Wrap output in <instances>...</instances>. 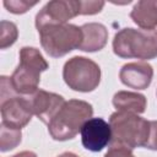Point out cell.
<instances>
[{
	"label": "cell",
	"mask_w": 157,
	"mask_h": 157,
	"mask_svg": "<svg viewBox=\"0 0 157 157\" xmlns=\"http://www.w3.org/2000/svg\"><path fill=\"white\" fill-rule=\"evenodd\" d=\"M81 15V1L55 0L48 2L36 16V27L49 23H66L67 20Z\"/></svg>",
	"instance_id": "52a82bcc"
},
{
	"label": "cell",
	"mask_w": 157,
	"mask_h": 157,
	"mask_svg": "<svg viewBox=\"0 0 157 157\" xmlns=\"http://www.w3.org/2000/svg\"><path fill=\"white\" fill-rule=\"evenodd\" d=\"M104 1H81V15H94L101 12Z\"/></svg>",
	"instance_id": "d6986e66"
},
{
	"label": "cell",
	"mask_w": 157,
	"mask_h": 157,
	"mask_svg": "<svg viewBox=\"0 0 157 157\" xmlns=\"http://www.w3.org/2000/svg\"><path fill=\"white\" fill-rule=\"evenodd\" d=\"M58 157H78V156H76V155L72 153V152H64V153H61V155L58 156Z\"/></svg>",
	"instance_id": "7402d4cb"
},
{
	"label": "cell",
	"mask_w": 157,
	"mask_h": 157,
	"mask_svg": "<svg viewBox=\"0 0 157 157\" xmlns=\"http://www.w3.org/2000/svg\"><path fill=\"white\" fill-rule=\"evenodd\" d=\"M12 157H37V155L34 152H32V151H22V152L17 153V155H15Z\"/></svg>",
	"instance_id": "44dd1931"
},
{
	"label": "cell",
	"mask_w": 157,
	"mask_h": 157,
	"mask_svg": "<svg viewBox=\"0 0 157 157\" xmlns=\"http://www.w3.org/2000/svg\"><path fill=\"white\" fill-rule=\"evenodd\" d=\"M47 69L48 63L44 60L38 49L23 47L20 50V63L10 77V82L15 92L21 96L36 92L40 81V72Z\"/></svg>",
	"instance_id": "277c9868"
},
{
	"label": "cell",
	"mask_w": 157,
	"mask_h": 157,
	"mask_svg": "<svg viewBox=\"0 0 157 157\" xmlns=\"http://www.w3.org/2000/svg\"><path fill=\"white\" fill-rule=\"evenodd\" d=\"M113 50L120 58L153 59L157 56V29L123 28L114 36Z\"/></svg>",
	"instance_id": "7a4b0ae2"
},
{
	"label": "cell",
	"mask_w": 157,
	"mask_h": 157,
	"mask_svg": "<svg viewBox=\"0 0 157 157\" xmlns=\"http://www.w3.org/2000/svg\"><path fill=\"white\" fill-rule=\"evenodd\" d=\"M80 132L83 147L92 152L102 151L112 141L110 125L103 118L88 119Z\"/></svg>",
	"instance_id": "9c48e42d"
},
{
	"label": "cell",
	"mask_w": 157,
	"mask_h": 157,
	"mask_svg": "<svg viewBox=\"0 0 157 157\" xmlns=\"http://www.w3.org/2000/svg\"><path fill=\"white\" fill-rule=\"evenodd\" d=\"M63 77L65 83L78 92L93 91L101 81V69L91 59L74 56L64 65Z\"/></svg>",
	"instance_id": "8992f818"
},
{
	"label": "cell",
	"mask_w": 157,
	"mask_h": 157,
	"mask_svg": "<svg viewBox=\"0 0 157 157\" xmlns=\"http://www.w3.org/2000/svg\"><path fill=\"white\" fill-rule=\"evenodd\" d=\"M21 129H15L1 123L0 125V150L6 152L15 148L21 142Z\"/></svg>",
	"instance_id": "9a60e30c"
},
{
	"label": "cell",
	"mask_w": 157,
	"mask_h": 157,
	"mask_svg": "<svg viewBox=\"0 0 157 157\" xmlns=\"http://www.w3.org/2000/svg\"><path fill=\"white\" fill-rule=\"evenodd\" d=\"M17 27L13 22L1 21L0 23V48L6 49L7 47L12 45L17 39Z\"/></svg>",
	"instance_id": "2e32d148"
},
{
	"label": "cell",
	"mask_w": 157,
	"mask_h": 157,
	"mask_svg": "<svg viewBox=\"0 0 157 157\" xmlns=\"http://www.w3.org/2000/svg\"><path fill=\"white\" fill-rule=\"evenodd\" d=\"M104 157H134V155L131 152V148L123 145L112 144Z\"/></svg>",
	"instance_id": "ac0fdd59"
},
{
	"label": "cell",
	"mask_w": 157,
	"mask_h": 157,
	"mask_svg": "<svg viewBox=\"0 0 157 157\" xmlns=\"http://www.w3.org/2000/svg\"><path fill=\"white\" fill-rule=\"evenodd\" d=\"M114 107L120 112H131V113H144L146 108V98L144 94L136 92L120 91L117 92L113 97Z\"/></svg>",
	"instance_id": "5bb4252c"
},
{
	"label": "cell",
	"mask_w": 157,
	"mask_h": 157,
	"mask_svg": "<svg viewBox=\"0 0 157 157\" xmlns=\"http://www.w3.org/2000/svg\"><path fill=\"white\" fill-rule=\"evenodd\" d=\"M92 113L93 109L90 103L80 99H70L63 104L48 124V131L54 140H70L81 131L83 124L92 117Z\"/></svg>",
	"instance_id": "6da1fadb"
},
{
	"label": "cell",
	"mask_w": 157,
	"mask_h": 157,
	"mask_svg": "<svg viewBox=\"0 0 157 157\" xmlns=\"http://www.w3.org/2000/svg\"><path fill=\"white\" fill-rule=\"evenodd\" d=\"M43 49L53 58H60L80 49L83 33L81 27L70 23H49L37 28Z\"/></svg>",
	"instance_id": "5b68a950"
},
{
	"label": "cell",
	"mask_w": 157,
	"mask_h": 157,
	"mask_svg": "<svg viewBox=\"0 0 157 157\" xmlns=\"http://www.w3.org/2000/svg\"><path fill=\"white\" fill-rule=\"evenodd\" d=\"M0 108L2 124L15 129H22L26 126L33 115L26 96H21L18 93H15L1 101Z\"/></svg>",
	"instance_id": "ba28073f"
},
{
	"label": "cell",
	"mask_w": 157,
	"mask_h": 157,
	"mask_svg": "<svg viewBox=\"0 0 157 157\" xmlns=\"http://www.w3.org/2000/svg\"><path fill=\"white\" fill-rule=\"evenodd\" d=\"M38 1H25V0H5L4 6L12 13H25L31 7L37 5Z\"/></svg>",
	"instance_id": "e0dca14e"
},
{
	"label": "cell",
	"mask_w": 157,
	"mask_h": 157,
	"mask_svg": "<svg viewBox=\"0 0 157 157\" xmlns=\"http://www.w3.org/2000/svg\"><path fill=\"white\" fill-rule=\"evenodd\" d=\"M83 33V40L80 50L83 52H96L101 50L108 39V31L105 26L97 22H91L81 26Z\"/></svg>",
	"instance_id": "7c38bea8"
},
{
	"label": "cell",
	"mask_w": 157,
	"mask_h": 157,
	"mask_svg": "<svg viewBox=\"0 0 157 157\" xmlns=\"http://www.w3.org/2000/svg\"><path fill=\"white\" fill-rule=\"evenodd\" d=\"M112 130V144L126 146L129 148L145 146L150 134V121L136 113L117 110L109 118Z\"/></svg>",
	"instance_id": "3957f363"
},
{
	"label": "cell",
	"mask_w": 157,
	"mask_h": 157,
	"mask_svg": "<svg viewBox=\"0 0 157 157\" xmlns=\"http://www.w3.org/2000/svg\"><path fill=\"white\" fill-rule=\"evenodd\" d=\"M130 17L141 29H155L157 27V0L137 1Z\"/></svg>",
	"instance_id": "4fadbf2b"
},
{
	"label": "cell",
	"mask_w": 157,
	"mask_h": 157,
	"mask_svg": "<svg viewBox=\"0 0 157 157\" xmlns=\"http://www.w3.org/2000/svg\"><path fill=\"white\" fill-rule=\"evenodd\" d=\"M26 98L33 115H37L38 119H40L45 124H49L52 121V119L56 115V113L65 103L61 96L39 88L32 94H27Z\"/></svg>",
	"instance_id": "30bf717a"
},
{
	"label": "cell",
	"mask_w": 157,
	"mask_h": 157,
	"mask_svg": "<svg viewBox=\"0 0 157 157\" xmlns=\"http://www.w3.org/2000/svg\"><path fill=\"white\" fill-rule=\"evenodd\" d=\"M145 147L157 151V120L150 121V134Z\"/></svg>",
	"instance_id": "ffe728a7"
},
{
	"label": "cell",
	"mask_w": 157,
	"mask_h": 157,
	"mask_svg": "<svg viewBox=\"0 0 157 157\" xmlns=\"http://www.w3.org/2000/svg\"><path fill=\"white\" fill-rule=\"evenodd\" d=\"M153 76L152 66L147 63H129L125 64L119 72L120 81L131 88L145 90L150 86Z\"/></svg>",
	"instance_id": "8fae6325"
}]
</instances>
